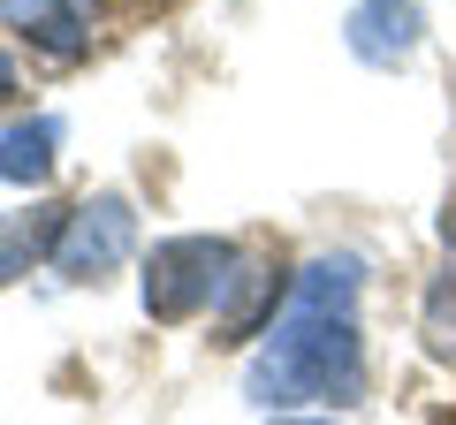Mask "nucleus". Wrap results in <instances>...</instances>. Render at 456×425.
Returning a JSON list of instances; mask_svg holds the SVG:
<instances>
[{"label": "nucleus", "mask_w": 456, "mask_h": 425, "mask_svg": "<svg viewBox=\"0 0 456 425\" xmlns=\"http://www.w3.org/2000/svg\"><path fill=\"white\" fill-rule=\"evenodd\" d=\"M373 388L358 311H281L251 342L244 403L251 410H358Z\"/></svg>", "instance_id": "f257e3e1"}, {"label": "nucleus", "mask_w": 456, "mask_h": 425, "mask_svg": "<svg viewBox=\"0 0 456 425\" xmlns=\"http://www.w3.org/2000/svg\"><path fill=\"white\" fill-rule=\"evenodd\" d=\"M244 244H228V236H160L145 251V274H137V304H145L152 327H191V319H213L221 304L228 274H236Z\"/></svg>", "instance_id": "f03ea898"}, {"label": "nucleus", "mask_w": 456, "mask_h": 425, "mask_svg": "<svg viewBox=\"0 0 456 425\" xmlns=\"http://www.w3.org/2000/svg\"><path fill=\"white\" fill-rule=\"evenodd\" d=\"M130 251H137V205L122 190H99V197H84V205H69L46 266L61 281H77V289H99L107 274L130 266Z\"/></svg>", "instance_id": "7ed1b4c3"}, {"label": "nucleus", "mask_w": 456, "mask_h": 425, "mask_svg": "<svg viewBox=\"0 0 456 425\" xmlns=\"http://www.w3.org/2000/svg\"><path fill=\"white\" fill-rule=\"evenodd\" d=\"M281 296H289V266H281L274 251H244L236 274H228V289H221V304H213V342L221 349L259 342L281 319Z\"/></svg>", "instance_id": "20e7f679"}, {"label": "nucleus", "mask_w": 456, "mask_h": 425, "mask_svg": "<svg viewBox=\"0 0 456 425\" xmlns=\"http://www.w3.org/2000/svg\"><path fill=\"white\" fill-rule=\"evenodd\" d=\"M0 31L38 61L69 68L99 46V0H0Z\"/></svg>", "instance_id": "39448f33"}, {"label": "nucleus", "mask_w": 456, "mask_h": 425, "mask_svg": "<svg viewBox=\"0 0 456 425\" xmlns=\"http://www.w3.org/2000/svg\"><path fill=\"white\" fill-rule=\"evenodd\" d=\"M342 46L358 53L365 68H411L426 46V8L419 0H350Z\"/></svg>", "instance_id": "423d86ee"}, {"label": "nucleus", "mask_w": 456, "mask_h": 425, "mask_svg": "<svg viewBox=\"0 0 456 425\" xmlns=\"http://www.w3.org/2000/svg\"><path fill=\"white\" fill-rule=\"evenodd\" d=\"M61 115H16L0 130V182L8 190H46L61 167Z\"/></svg>", "instance_id": "0eeeda50"}, {"label": "nucleus", "mask_w": 456, "mask_h": 425, "mask_svg": "<svg viewBox=\"0 0 456 425\" xmlns=\"http://www.w3.org/2000/svg\"><path fill=\"white\" fill-rule=\"evenodd\" d=\"M61 221H69V205H53V197L0 212V289H16L23 274H38V266L53 259V236H61Z\"/></svg>", "instance_id": "6e6552de"}, {"label": "nucleus", "mask_w": 456, "mask_h": 425, "mask_svg": "<svg viewBox=\"0 0 456 425\" xmlns=\"http://www.w3.org/2000/svg\"><path fill=\"white\" fill-rule=\"evenodd\" d=\"M419 334H426V357L456 365V259L426 281V304H419Z\"/></svg>", "instance_id": "1a4fd4ad"}, {"label": "nucleus", "mask_w": 456, "mask_h": 425, "mask_svg": "<svg viewBox=\"0 0 456 425\" xmlns=\"http://www.w3.org/2000/svg\"><path fill=\"white\" fill-rule=\"evenodd\" d=\"M16 92H23V68H16V53L0 46V107H8V99H16Z\"/></svg>", "instance_id": "9d476101"}, {"label": "nucleus", "mask_w": 456, "mask_h": 425, "mask_svg": "<svg viewBox=\"0 0 456 425\" xmlns=\"http://www.w3.org/2000/svg\"><path fill=\"white\" fill-rule=\"evenodd\" d=\"M274 425H335V410H281Z\"/></svg>", "instance_id": "9b49d317"}]
</instances>
